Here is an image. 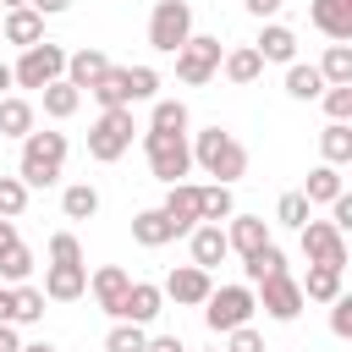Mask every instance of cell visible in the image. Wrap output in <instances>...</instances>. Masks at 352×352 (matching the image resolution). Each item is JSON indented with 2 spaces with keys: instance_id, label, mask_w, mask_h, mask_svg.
<instances>
[{
  "instance_id": "obj_15",
  "label": "cell",
  "mask_w": 352,
  "mask_h": 352,
  "mask_svg": "<svg viewBox=\"0 0 352 352\" xmlns=\"http://www.w3.org/2000/svg\"><path fill=\"white\" fill-rule=\"evenodd\" d=\"M44 38V16L33 11V6H11L6 16H0V44H38Z\"/></svg>"
},
{
  "instance_id": "obj_10",
  "label": "cell",
  "mask_w": 352,
  "mask_h": 352,
  "mask_svg": "<svg viewBox=\"0 0 352 352\" xmlns=\"http://www.w3.org/2000/svg\"><path fill=\"white\" fill-rule=\"evenodd\" d=\"M253 297H258V308H264L270 319H280V324H292V319L302 314V286H297L286 270H280V275H264Z\"/></svg>"
},
{
  "instance_id": "obj_39",
  "label": "cell",
  "mask_w": 352,
  "mask_h": 352,
  "mask_svg": "<svg viewBox=\"0 0 352 352\" xmlns=\"http://www.w3.org/2000/svg\"><path fill=\"white\" fill-rule=\"evenodd\" d=\"M28 209V187H22V176H0V220H16Z\"/></svg>"
},
{
  "instance_id": "obj_38",
  "label": "cell",
  "mask_w": 352,
  "mask_h": 352,
  "mask_svg": "<svg viewBox=\"0 0 352 352\" xmlns=\"http://www.w3.org/2000/svg\"><path fill=\"white\" fill-rule=\"evenodd\" d=\"M148 126H154V132H187V104H182V99H160Z\"/></svg>"
},
{
  "instance_id": "obj_29",
  "label": "cell",
  "mask_w": 352,
  "mask_h": 352,
  "mask_svg": "<svg viewBox=\"0 0 352 352\" xmlns=\"http://www.w3.org/2000/svg\"><path fill=\"white\" fill-rule=\"evenodd\" d=\"M286 270V253L275 248V242H264V248H253L248 258H242V275H248V286H258L264 275H280Z\"/></svg>"
},
{
  "instance_id": "obj_40",
  "label": "cell",
  "mask_w": 352,
  "mask_h": 352,
  "mask_svg": "<svg viewBox=\"0 0 352 352\" xmlns=\"http://www.w3.org/2000/svg\"><path fill=\"white\" fill-rule=\"evenodd\" d=\"M324 110H330V121H352V82H324Z\"/></svg>"
},
{
  "instance_id": "obj_1",
  "label": "cell",
  "mask_w": 352,
  "mask_h": 352,
  "mask_svg": "<svg viewBox=\"0 0 352 352\" xmlns=\"http://www.w3.org/2000/svg\"><path fill=\"white\" fill-rule=\"evenodd\" d=\"M187 148H192V165H198L204 176L226 182V187H231L236 176H248V148H242V143H236L226 126H204V132H198Z\"/></svg>"
},
{
  "instance_id": "obj_13",
  "label": "cell",
  "mask_w": 352,
  "mask_h": 352,
  "mask_svg": "<svg viewBox=\"0 0 352 352\" xmlns=\"http://www.w3.org/2000/svg\"><path fill=\"white\" fill-rule=\"evenodd\" d=\"M165 220H170V231L176 236H187L192 226H198V187L192 182H170V192H165Z\"/></svg>"
},
{
  "instance_id": "obj_50",
  "label": "cell",
  "mask_w": 352,
  "mask_h": 352,
  "mask_svg": "<svg viewBox=\"0 0 352 352\" xmlns=\"http://www.w3.org/2000/svg\"><path fill=\"white\" fill-rule=\"evenodd\" d=\"M0 352H22V341H16V324H0Z\"/></svg>"
},
{
  "instance_id": "obj_46",
  "label": "cell",
  "mask_w": 352,
  "mask_h": 352,
  "mask_svg": "<svg viewBox=\"0 0 352 352\" xmlns=\"http://www.w3.org/2000/svg\"><path fill=\"white\" fill-rule=\"evenodd\" d=\"M242 6H248V16H258V22H270V16H275V11L286 6V0H242Z\"/></svg>"
},
{
  "instance_id": "obj_45",
  "label": "cell",
  "mask_w": 352,
  "mask_h": 352,
  "mask_svg": "<svg viewBox=\"0 0 352 352\" xmlns=\"http://www.w3.org/2000/svg\"><path fill=\"white\" fill-rule=\"evenodd\" d=\"M330 226L336 231H352V192H336L330 198Z\"/></svg>"
},
{
  "instance_id": "obj_53",
  "label": "cell",
  "mask_w": 352,
  "mask_h": 352,
  "mask_svg": "<svg viewBox=\"0 0 352 352\" xmlns=\"http://www.w3.org/2000/svg\"><path fill=\"white\" fill-rule=\"evenodd\" d=\"M22 352H60V346H50V341H33V346H22Z\"/></svg>"
},
{
  "instance_id": "obj_51",
  "label": "cell",
  "mask_w": 352,
  "mask_h": 352,
  "mask_svg": "<svg viewBox=\"0 0 352 352\" xmlns=\"http://www.w3.org/2000/svg\"><path fill=\"white\" fill-rule=\"evenodd\" d=\"M11 242H22V236H16V220H0V253H6Z\"/></svg>"
},
{
  "instance_id": "obj_24",
  "label": "cell",
  "mask_w": 352,
  "mask_h": 352,
  "mask_svg": "<svg viewBox=\"0 0 352 352\" xmlns=\"http://www.w3.org/2000/svg\"><path fill=\"white\" fill-rule=\"evenodd\" d=\"M38 99H44V116H50V121H66V116H77L82 88H72L66 77H55V82H44V88H38Z\"/></svg>"
},
{
  "instance_id": "obj_25",
  "label": "cell",
  "mask_w": 352,
  "mask_h": 352,
  "mask_svg": "<svg viewBox=\"0 0 352 352\" xmlns=\"http://www.w3.org/2000/svg\"><path fill=\"white\" fill-rule=\"evenodd\" d=\"M176 231H170V220H165V209H138L132 214V242L138 248H165Z\"/></svg>"
},
{
  "instance_id": "obj_47",
  "label": "cell",
  "mask_w": 352,
  "mask_h": 352,
  "mask_svg": "<svg viewBox=\"0 0 352 352\" xmlns=\"http://www.w3.org/2000/svg\"><path fill=\"white\" fill-rule=\"evenodd\" d=\"M143 352H187V346H182L176 336H148V341H143Z\"/></svg>"
},
{
  "instance_id": "obj_17",
  "label": "cell",
  "mask_w": 352,
  "mask_h": 352,
  "mask_svg": "<svg viewBox=\"0 0 352 352\" xmlns=\"http://www.w3.org/2000/svg\"><path fill=\"white\" fill-rule=\"evenodd\" d=\"M88 286H94V302L116 319V314H121V297H126V286H132V275H126L121 264H104V270H94V280H88Z\"/></svg>"
},
{
  "instance_id": "obj_54",
  "label": "cell",
  "mask_w": 352,
  "mask_h": 352,
  "mask_svg": "<svg viewBox=\"0 0 352 352\" xmlns=\"http://www.w3.org/2000/svg\"><path fill=\"white\" fill-rule=\"evenodd\" d=\"M0 6H6V11H11V6H28V0H0Z\"/></svg>"
},
{
  "instance_id": "obj_3",
  "label": "cell",
  "mask_w": 352,
  "mask_h": 352,
  "mask_svg": "<svg viewBox=\"0 0 352 352\" xmlns=\"http://www.w3.org/2000/svg\"><path fill=\"white\" fill-rule=\"evenodd\" d=\"M253 314H258L253 286H209V297H204V324H209L214 336H226V330L248 324Z\"/></svg>"
},
{
  "instance_id": "obj_26",
  "label": "cell",
  "mask_w": 352,
  "mask_h": 352,
  "mask_svg": "<svg viewBox=\"0 0 352 352\" xmlns=\"http://www.w3.org/2000/svg\"><path fill=\"white\" fill-rule=\"evenodd\" d=\"M297 286H302V302H330V297H341V270L336 264H308V275Z\"/></svg>"
},
{
  "instance_id": "obj_18",
  "label": "cell",
  "mask_w": 352,
  "mask_h": 352,
  "mask_svg": "<svg viewBox=\"0 0 352 352\" xmlns=\"http://www.w3.org/2000/svg\"><path fill=\"white\" fill-rule=\"evenodd\" d=\"M160 302H165V292H160L154 280H132V286H126V297H121V314H116V319L148 324V319L160 314Z\"/></svg>"
},
{
  "instance_id": "obj_20",
  "label": "cell",
  "mask_w": 352,
  "mask_h": 352,
  "mask_svg": "<svg viewBox=\"0 0 352 352\" xmlns=\"http://www.w3.org/2000/svg\"><path fill=\"white\" fill-rule=\"evenodd\" d=\"M270 242V220H258V214H231V226H226V248L231 253H253V248H264Z\"/></svg>"
},
{
  "instance_id": "obj_22",
  "label": "cell",
  "mask_w": 352,
  "mask_h": 352,
  "mask_svg": "<svg viewBox=\"0 0 352 352\" xmlns=\"http://www.w3.org/2000/svg\"><path fill=\"white\" fill-rule=\"evenodd\" d=\"M88 94L99 99V110H132V77H126V66H110Z\"/></svg>"
},
{
  "instance_id": "obj_28",
  "label": "cell",
  "mask_w": 352,
  "mask_h": 352,
  "mask_svg": "<svg viewBox=\"0 0 352 352\" xmlns=\"http://www.w3.org/2000/svg\"><path fill=\"white\" fill-rule=\"evenodd\" d=\"M236 214V198H231V187L226 182H214V187H198V220H231Z\"/></svg>"
},
{
  "instance_id": "obj_31",
  "label": "cell",
  "mask_w": 352,
  "mask_h": 352,
  "mask_svg": "<svg viewBox=\"0 0 352 352\" xmlns=\"http://www.w3.org/2000/svg\"><path fill=\"white\" fill-rule=\"evenodd\" d=\"M60 214H66V220H94V214H99V192H94L88 182H72V187L60 192Z\"/></svg>"
},
{
  "instance_id": "obj_9",
  "label": "cell",
  "mask_w": 352,
  "mask_h": 352,
  "mask_svg": "<svg viewBox=\"0 0 352 352\" xmlns=\"http://www.w3.org/2000/svg\"><path fill=\"white\" fill-rule=\"evenodd\" d=\"M297 236H302V258L308 264H336V270H346V231H336L330 220H302L297 226Z\"/></svg>"
},
{
  "instance_id": "obj_37",
  "label": "cell",
  "mask_w": 352,
  "mask_h": 352,
  "mask_svg": "<svg viewBox=\"0 0 352 352\" xmlns=\"http://www.w3.org/2000/svg\"><path fill=\"white\" fill-rule=\"evenodd\" d=\"M143 324H132V319H116L110 324V336H104V352H143Z\"/></svg>"
},
{
  "instance_id": "obj_43",
  "label": "cell",
  "mask_w": 352,
  "mask_h": 352,
  "mask_svg": "<svg viewBox=\"0 0 352 352\" xmlns=\"http://www.w3.org/2000/svg\"><path fill=\"white\" fill-rule=\"evenodd\" d=\"M226 352H264V336L253 324H236V330H226Z\"/></svg>"
},
{
  "instance_id": "obj_19",
  "label": "cell",
  "mask_w": 352,
  "mask_h": 352,
  "mask_svg": "<svg viewBox=\"0 0 352 352\" xmlns=\"http://www.w3.org/2000/svg\"><path fill=\"white\" fill-rule=\"evenodd\" d=\"M104 72H110V55H104V50H94V44L66 55V82H72V88H94Z\"/></svg>"
},
{
  "instance_id": "obj_52",
  "label": "cell",
  "mask_w": 352,
  "mask_h": 352,
  "mask_svg": "<svg viewBox=\"0 0 352 352\" xmlns=\"http://www.w3.org/2000/svg\"><path fill=\"white\" fill-rule=\"evenodd\" d=\"M6 88H11V66L0 60V94H6Z\"/></svg>"
},
{
  "instance_id": "obj_23",
  "label": "cell",
  "mask_w": 352,
  "mask_h": 352,
  "mask_svg": "<svg viewBox=\"0 0 352 352\" xmlns=\"http://www.w3.org/2000/svg\"><path fill=\"white\" fill-rule=\"evenodd\" d=\"M220 72H226L231 82H242V88H248V82H258V77H264V55H258L253 44H236V50H226V55H220Z\"/></svg>"
},
{
  "instance_id": "obj_11",
  "label": "cell",
  "mask_w": 352,
  "mask_h": 352,
  "mask_svg": "<svg viewBox=\"0 0 352 352\" xmlns=\"http://www.w3.org/2000/svg\"><path fill=\"white\" fill-rule=\"evenodd\" d=\"M209 286H214V280H209V270H198V264H182V270H170V275H165V286H160V292H165L170 302H187V308H198V302L209 297Z\"/></svg>"
},
{
  "instance_id": "obj_6",
  "label": "cell",
  "mask_w": 352,
  "mask_h": 352,
  "mask_svg": "<svg viewBox=\"0 0 352 352\" xmlns=\"http://www.w3.org/2000/svg\"><path fill=\"white\" fill-rule=\"evenodd\" d=\"M132 110H99V121L88 126V154L99 160V165H110V160H121L126 148H132Z\"/></svg>"
},
{
  "instance_id": "obj_42",
  "label": "cell",
  "mask_w": 352,
  "mask_h": 352,
  "mask_svg": "<svg viewBox=\"0 0 352 352\" xmlns=\"http://www.w3.org/2000/svg\"><path fill=\"white\" fill-rule=\"evenodd\" d=\"M50 264H82V242L72 231H55L50 236Z\"/></svg>"
},
{
  "instance_id": "obj_27",
  "label": "cell",
  "mask_w": 352,
  "mask_h": 352,
  "mask_svg": "<svg viewBox=\"0 0 352 352\" xmlns=\"http://www.w3.org/2000/svg\"><path fill=\"white\" fill-rule=\"evenodd\" d=\"M33 132V104L22 94H0V138H28Z\"/></svg>"
},
{
  "instance_id": "obj_8",
  "label": "cell",
  "mask_w": 352,
  "mask_h": 352,
  "mask_svg": "<svg viewBox=\"0 0 352 352\" xmlns=\"http://www.w3.org/2000/svg\"><path fill=\"white\" fill-rule=\"evenodd\" d=\"M214 72H220V38H209V33H187V44L176 50V77H182L187 88H204Z\"/></svg>"
},
{
  "instance_id": "obj_33",
  "label": "cell",
  "mask_w": 352,
  "mask_h": 352,
  "mask_svg": "<svg viewBox=\"0 0 352 352\" xmlns=\"http://www.w3.org/2000/svg\"><path fill=\"white\" fill-rule=\"evenodd\" d=\"M336 192H346V187H341V170H336V165H314V170H308V187H302V198H308V204H330Z\"/></svg>"
},
{
  "instance_id": "obj_44",
  "label": "cell",
  "mask_w": 352,
  "mask_h": 352,
  "mask_svg": "<svg viewBox=\"0 0 352 352\" xmlns=\"http://www.w3.org/2000/svg\"><path fill=\"white\" fill-rule=\"evenodd\" d=\"M330 330H336L341 341L352 336V297H346V292H341V297H330Z\"/></svg>"
},
{
  "instance_id": "obj_16",
  "label": "cell",
  "mask_w": 352,
  "mask_h": 352,
  "mask_svg": "<svg viewBox=\"0 0 352 352\" xmlns=\"http://www.w3.org/2000/svg\"><path fill=\"white\" fill-rule=\"evenodd\" d=\"M187 242H192V264L198 270H214L231 248H226V226H214V220H198L192 231H187Z\"/></svg>"
},
{
  "instance_id": "obj_4",
  "label": "cell",
  "mask_w": 352,
  "mask_h": 352,
  "mask_svg": "<svg viewBox=\"0 0 352 352\" xmlns=\"http://www.w3.org/2000/svg\"><path fill=\"white\" fill-rule=\"evenodd\" d=\"M143 154H148V170L170 187V182H182L187 170H192V148H187V132H143Z\"/></svg>"
},
{
  "instance_id": "obj_5",
  "label": "cell",
  "mask_w": 352,
  "mask_h": 352,
  "mask_svg": "<svg viewBox=\"0 0 352 352\" xmlns=\"http://www.w3.org/2000/svg\"><path fill=\"white\" fill-rule=\"evenodd\" d=\"M55 77H66V50L50 44V38L28 44L22 60L11 66V82H16V88H44V82H55Z\"/></svg>"
},
{
  "instance_id": "obj_14",
  "label": "cell",
  "mask_w": 352,
  "mask_h": 352,
  "mask_svg": "<svg viewBox=\"0 0 352 352\" xmlns=\"http://www.w3.org/2000/svg\"><path fill=\"white\" fill-rule=\"evenodd\" d=\"M88 292V264H50L44 270V297L50 302H77Z\"/></svg>"
},
{
  "instance_id": "obj_36",
  "label": "cell",
  "mask_w": 352,
  "mask_h": 352,
  "mask_svg": "<svg viewBox=\"0 0 352 352\" xmlns=\"http://www.w3.org/2000/svg\"><path fill=\"white\" fill-rule=\"evenodd\" d=\"M11 292H16V314H11V324H38V319H44V292L28 286V280L11 286Z\"/></svg>"
},
{
  "instance_id": "obj_30",
  "label": "cell",
  "mask_w": 352,
  "mask_h": 352,
  "mask_svg": "<svg viewBox=\"0 0 352 352\" xmlns=\"http://www.w3.org/2000/svg\"><path fill=\"white\" fill-rule=\"evenodd\" d=\"M319 154H324V165H346L352 160V126L346 121H330L319 132Z\"/></svg>"
},
{
  "instance_id": "obj_35",
  "label": "cell",
  "mask_w": 352,
  "mask_h": 352,
  "mask_svg": "<svg viewBox=\"0 0 352 352\" xmlns=\"http://www.w3.org/2000/svg\"><path fill=\"white\" fill-rule=\"evenodd\" d=\"M319 77L324 82H352V44H330L324 60H319Z\"/></svg>"
},
{
  "instance_id": "obj_34",
  "label": "cell",
  "mask_w": 352,
  "mask_h": 352,
  "mask_svg": "<svg viewBox=\"0 0 352 352\" xmlns=\"http://www.w3.org/2000/svg\"><path fill=\"white\" fill-rule=\"evenodd\" d=\"M28 275H33V253H28L22 242H11V248L0 253V280H6V286H22Z\"/></svg>"
},
{
  "instance_id": "obj_12",
  "label": "cell",
  "mask_w": 352,
  "mask_h": 352,
  "mask_svg": "<svg viewBox=\"0 0 352 352\" xmlns=\"http://www.w3.org/2000/svg\"><path fill=\"white\" fill-rule=\"evenodd\" d=\"M308 22H314L324 38L346 44V38H352V0H308Z\"/></svg>"
},
{
  "instance_id": "obj_2",
  "label": "cell",
  "mask_w": 352,
  "mask_h": 352,
  "mask_svg": "<svg viewBox=\"0 0 352 352\" xmlns=\"http://www.w3.org/2000/svg\"><path fill=\"white\" fill-rule=\"evenodd\" d=\"M60 165H66V132H28L22 138V160H16V176L22 187H55L60 182Z\"/></svg>"
},
{
  "instance_id": "obj_48",
  "label": "cell",
  "mask_w": 352,
  "mask_h": 352,
  "mask_svg": "<svg viewBox=\"0 0 352 352\" xmlns=\"http://www.w3.org/2000/svg\"><path fill=\"white\" fill-rule=\"evenodd\" d=\"M11 314H16V292L0 286V324H11Z\"/></svg>"
},
{
  "instance_id": "obj_21",
  "label": "cell",
  "mask_w": 352,
  "mask_h": 352,
  "mask_svg": "<svg viewBox=\"0 0 352 352\" xmlns=\"http://www.w3.org/2000/svg\"><path fill=\"white\" fill-rule=\"evenodd\" d=\"M253 50H258L264 60H280V66H292V60H297V33H292L286 22H264V33L253 38Z\"/></svg>"
},
{
  "instance_id": "obj_41",
  "label": "cell",
  "mask_w": 352,
  "mask_h": 352,
  "mask_svg": "<svg viewBox=\"0 0 352 352\" xmlns=\"http://www.w3.org/2000/svg\"><path fill=\"white\" fill-rule=\"evenodd\" d=\"M308 214H314V204H308L302 192H280V204H275V220H280V226H302Z\"/></svg>"
},
{
  "instance_id": "obj_32",
  "label": "cell",
  "mask_w": 352,
  "mask_h": 352,
  "mask_svg": "<svg viewBox=\"0 0 352 352\" xmlns=\"http://www.w3.org/2000/svg\"><path fill=\"white\" fill-rule=\"evenodd\" d=\"M286 94H292V99H319V94H324V77H319V66H302V60H292V66H286Z\"/></svg>"
},
{
  "instance_id": "obj_7",
  "label": "cell",
  "mask_w": 352,
  "mask_h": 352,
  "mask_svg": "<svg viewBox=\"0 0 352 352\" xmlns=\"http://www.w3.org/2000/svg\"><path fill=\"white\" fill-rule=\"evenodd\" d=\"M192 33V6L187 0H154V16H148V44L160 55H176Z\"/></svg>"
},
{
  "instance_id": "obj_49",
  "label": "cell",
  "mask_w": 352,
  "mask_h": 352,
  "mask_svg": "<svg viewBox=\"0 0 352 352\" xmlns=\"http://www.w3.org/2000/svg\"><path fill=\"white\" fill-rule=\"evenodd\" d=\"M28 6H33V11H38V16H60V11H66V6H72V0H28Z\"/></svg>"
}]
</instances>
